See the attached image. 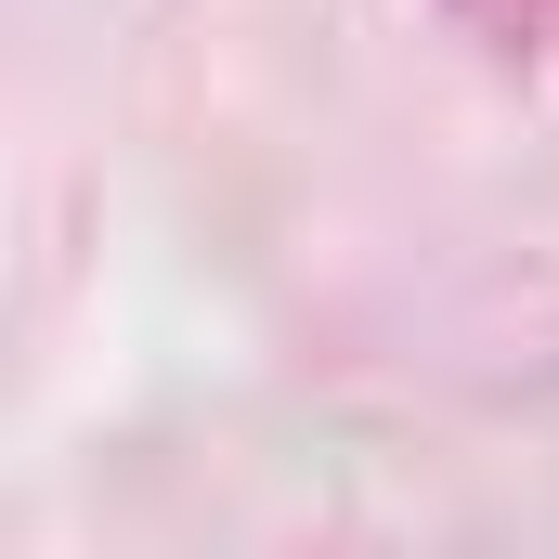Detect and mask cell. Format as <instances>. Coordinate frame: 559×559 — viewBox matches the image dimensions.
<instances>
[{"instance_id":"6da1fadb","label":"cell","mask_w":559,"mask_h":559,"mask_svg":"<svg viewBox=\"0 0 559 559\" xmlns=\"http://www.w3.org/2000/svg\"><path fill=\"white\" fill-rule=\"evenodd\" d=\"M455 26H481L495 52H559V0H442Z\"/></svg>"}]
</instances>
